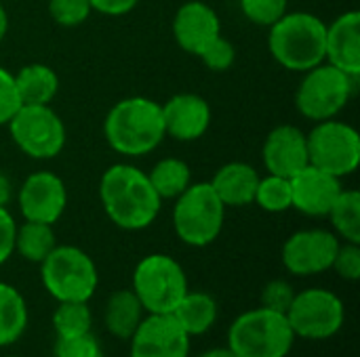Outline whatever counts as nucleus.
<instances>
[{
    "label": "nucleus",
    "instance_id": "obj_1",
    "mask_svg": "<svg viewBox=\"0 0 360 357\" xmlns=\"http://www.w3.org/2000/svg\"><path fill=\"white\" fill-rule=\"evenodd\" d=\"M99 202L108 219L124 231L150 227L162 208V200L154 191L148 173L127 162L105 168L99 179Z\"/></svg>",
    "mask_w": 360,
    "mask_h": 357
},
{
    "label": "nucleus",
    "instance_id": "obj_2",
    "mask_svg": "<svg viewBox=\"0 0 360 357\" xmlns=\"http://www.w3.org/2000/svg\"><path fill=\"white\" fill-rule=\"evenodd\" d=\"M108 145L127 158L152 154L165 141L160 103L148 97H127L114 103L103 120Z\"/></svg>",
    "mask_w": 360,
    "mask_h": 357
},
{
    "label": "nucleus",
    "instance_id": "obj_3",
    "mask_svg": "<svg viewBox=\"0 0 360 357\" xmlns=\"http://www.w3.org/2000/svg\"><path fill=\"white\" fill-rule=\"evenodd\" d=\"M327 23L306 11L285 13L270 25L268 48L278 65L291 72H308L325 61Z\"/></svg>",
    "mask_w": 360,
    "mask_h": 357
},
{
    "label": "nucleus",
    "instance_id": "obj_4",
    "mask_svg": "<svg viewBox=\"0 0 360 357\" xmlns=\"http://www.w3.org/2000/svg\"><path fill=\"white\" fill-rule=\"evenodd\" d=\"M295 339L287 316L266 307L240 314L228 328V349L238 357H287Z\"/></svg>",
    "mask_w": 360,
    "mask_h": 357
},
{
    "label": "nucleus",
    "instance_id": "obj_5",
    "mask_svg": "<svg viewBox=\"0 0 360 357\" xmlns=\"http://www.w3.org/2000/svg\"><path fill=\"white\" fill-rule=\"evenodd\" d=\"M226 223V206L213 191L209 181L194 183L175 198L173 229L175 236L194 248L213 244Z\"/></svg>",
    "mask_w": 360,
    "mask_h": 357
},
{
    "label": "nucleus",
    "instance_id": "obj_6",
    "mask_svg": "<svg viewBox=\"0 0 360 357\" xmlns=\"http://www.w3.org/2000/svg\"><path fill=\"white\" fill-rule=\"evenodd\" d=\"M40 280L44 290L57 303H89L99 286L97 265L91 255L70 244H57L53 252L40 263Z\"/></svg>",
    "mask_w": 360,
    "mask_h": 357
},
{
    "label": "nucleus",
    "instance_id": "obj_7",
    "mask_svg": "<svg viewBox=\"0 0 360 357\" xmlns=\"http://www.w3.org/2000/svg\"><path fill=\"white\" fill-rule=\"evenodd\" d=\"M131 290L146 314H173L190 286L184 267L173 257L154 252L135 265Z\"/></svg>",
    "mask_w": 360,
    "mask_h": 357
},
{
    "label": "nucleus",
    "instance_id": "obj_8",
    "mask_svg": "<svg viewBox=\"0 0 360 357\" xmlns=\"http://www.w3.org/2000/svg\"><path fill=\"white\" fill-rule=\"evenodd\" d=\"M356 80L359 78H352L323 61L321 65L304 72V78L295 90V107L312 122L338 118L350 103Z\"/></svg>",
    "mask_w": 360,
    "mask_h": 357
},
{
    "label": "nucleus",
    "instance_id": "obj_9",
    "mask_svg": "<svg viewBox=\"0 0 360 357\" xmlns=\"http://www.w3.org/2000/svg\"><path fill=\"white\" fill-rule=\"evenodd\" d=\"M308 139V162L338 179L352 175L360 164L359 130L338 118L314 122Z\"/></svg>",
    "mask_w": 360,
    "mask_h": 357
},
{
    "label": "nucleus",
    "instance_id": "obj_10",
    "mask_svg": "<svg viewBox=\"0 0 360 357\" xmlns=\"http://www.w3.org/2000/svg\"><path fill=\"white\" fill-rule=\"evenodd\" d=\"M6 126L13 143L32 160H53L65 147V124L51 105H21Z\"/></svg>",
    "mask_w": 360,
    "mask_h": 357
},
{
    "label": "nucleus",
    "instance_id": "obj_11",
    "mask_svg": "<svg viewBox=\"0 0 360 357\" xmlns=\"http://www.w3.org/2000/svg\"><path fill=\"white\" fill-rule=\"evenodd\" d=\"M285 316L295 337L327 341L344 328L346 307L344 301L327 288H306L295 292Z\"/></svg>",
    "mask_w": 360,
    "mask_h": 357
},
{
    "label": "nucleus",
    "instance_id": "obj_12",
    "mask_svg": "<svg viewBox=\"0 0 360 357\" xmlns=\"http://www.w3.org/2000/svg\"><path fill=\"white\" fill-rule=\"evenodd\" d=\"M340 238L329 229H302L287 238L283 244V265L291 276L308 278L331 269L335 252L340 248Z\"/></svg>",
    "mask_w": 360,
    "mask_h": 357
},
{
    "label": "nucleus",
    "instance_id": "obj_13",
    "mask_svg": "<svg viewBox=\"0 0 360 357\" xmlns=\"http://www.w3.org/2000/svg\"><path fill=\"white\" fill-rule=\"evenodd\" d=\"M17 206L23 221L55 225L68 206V187L51 170H36L25 177L17 191Z\"/></svg>",
    "mask_w": 360,
    "mask_h": 357
},
{
    "label": "nucleus",
    "instance_id": "obj_14",
    "mask_svg": "<svg viewBox=\"0 0 360 357\" xmlns=\"http://www.w3.org/2000/svg\"><path fill=\"white\" fill-rule=\"evenodd\" d=\"M129 341V357H190L192 339L171 314H146Z\"/></svg>",
    "mask_w": 360,
    "mask_h": 357
},
{
    "label": "nucleus",
    "instance_id": "obj_15",
    "mask_svg": "<svg viewBox=\"0 0 360 357\" xmlns=\"http://www.w3.org/2000/svg\"><path fill=\"white\" fill-rule=\"evenodd\" d=\"M165 135L175 141H198L211 126V105L196 93H177L160 103Z\"/></svg>",
    "mask_w": 360,
    "mask_h": 357
},
{
    "label": "nucleus",
    "instance_id": "obj_16",
    "mask_svg": "<svg viewBox=\"0 0 360 357\" xmlns=\"http://www.w3.org/2000/svg\"><path fill=\"white\" fill-rule=\"evenodd\" d=\"M342 189V179L308 164L291 177V208L306 217H327Z\"/></svg>",
    "mask_w": 360,
    "mask_h": 357
},
{
    "label": "nucleus",
    "instance_id": "obj_17",
    "mask_svg": "<svg viewBox=\"0 0 360 357\" xmlns=\"http://www.w3.org/2000/svg\"><path fill=\"white\" fill-rule=\"evenodd\" d=\"M173 36L181 50L198 57L217 36H221L219 15L202 0L184 2L173 17Z\"/></svg>",
    "mask_w": 360,
    "mask_h": 357
},
{
    "label": "nucleus",
    "instance_id": "obj_18",
    "mask_svg": "<svg viewBox=\"0 0 360 357\" xmlns=\"http://www.w3.org/2000/svg\"><path fill=\"white\" fill-rule=\"evenodd\" d=\"M262 160L270 175L291 179L308 166V139L300 126L278 124L272 128L262 147Z\"/></svg>",
    "mask_w": 360,
    "mask_h": 357
},
{
    "label": "nucleus",
    "instance_id": "obj_19",
    "mask_svg": "<svg viewBox=\"0 0 360 357\" xmlns=\"http://www.w3.org/2000/svg\"><path fill=\"white\" fill-rule=\"evenodd\" d=\"M325 61L360 78V13L346 11L327 25Z\"/></svg>",
    "mask_w": 360,
    "mask_h": 357
},
{
    "label": "nucleus",
    "instance_id": "obj_20",
    "mask_svg": "<svg viewBox=\"0 0 360 357\" xmlns=\"http://www.w3.org/2000/svg\"><path fill=\"white\" fill-rule=\"evenodd\" d=\"M209 183L226 208H240L253 204L259 173L249 162H228L217 168Z\"/></svg>",
    "mask_w": 360,
    "mask_h": 357
},
{
    "label": "nucleus",
    "instance_id": "obj_21",
    "mask_svg": "<svg viewBox=\"0 0 360 357\" xmlns=\"http://www.w3.org/2000/svg\"><path fill=\"white\" fill-rule=\"evenodd\" d=\"M13 78L21 105H51L59 93V76L46 63H27Z\"/></svg>",
    "mask_w": 360,
    "mask_h": 357
},
{
    "label": "nucleus",
    "instance_id": "obj_22",
    "mask_svg": "<svg viewBox=\"0 0 360 357\" xmlns=\"http://www.w3.org/2000/svg\"><path fill=\"white\" fill-rule=\"evenodd\" d=\"M190 339L207 335L217 322V301L202 290H188L171 314Z\"/></svg>",
    "mask_w": 360,
    "mask_h": 357
},
{
    "label": "nucleus",
    "instance_id": "obj_23",
    "mask_svg": "<svg viewBox=\"0 0 360 357\" xmlns=\"http://www.w3.org/2000/svg\"><path fill=\"white\" fill-rule=\"evenodd\" d=\"M146 311L131 288H122L110 295L103 311V324L114 339L129 341L141 324Z\"/></svg>",
    "mask_w": 360,
    "mask_h": 357
},
{
    "label": "nucleus",
    "instance_id": "obj_24",
    "mask_svg": "<svg viewBox=\"0 0 360 357\" xmlns=\"http://www.w3.org/2000/svg\"><path fill=\"white\" fill-rule=\"evenodd\" d=\"M30 314L23 295L6 284L0 282V347H8L17 343L27 330Z\"/></svg>",
    "mask_w": 360,
    "mask_h": 357
},
{
    "label": "nucleus",
    "instance_id": "obj_25",
    "mask_svg": "<svg viewBox=\"0 0 360 357\" xmlns=\"http://www.w3.org/2000/svg\"><path fill=\"white\" fill-rule=\"evenodd\" d=\"M148 179L162 202L175 200L192 185V168L181 158H162L152 166Z\"/></svg>",
    "mask_w": 360,
    "mask_h": 357
},
{
    "label": "nucleus",
    "instance_id": "obj_26",
    "mask_svg": "<svg viewBox=\"0 0 360 357\" xmlns=\"http://www.w3.org/2000/svg\"><path fill=\"white\" fill-rule=\"evenodd\" d=\"M57 246L55 229L49 223H38V221H23L17 225L15 234V252L30 261L40 265Z\"/></svg>",
    "mask_w": 360,
    "mask_h": 357
},
{
    "label": "nucleus",
    "instance_id": "obj_27",
    "mask_svg": "<svg viewBox=\"0 0 360 357\" xmlns=\"http://www.w3.org/2000/svg\"><path fill=\"white\" fill-rule=\"evenodd\" d=\"M327 217L342 242L360 244V194L356 189H342Z\"/></svg>",
    "mask_w": 360,
    "mask_h": 357
},
{
    "label": "nucleus",
    "instance_id": "obj_28",
    "mask_svg": "<svg viewBox=\"0 0 360 357\" xmlns=\"http://www.w3.org/2000/svg\"><path fill=\"white\" fill-rule=\"evenodd\" d=\"M93 314L89 303L82 301H63L53 311V328L57 337H78L91 332Z\"/></svg>",
    "mask_w": 360,
    "mask_h": 357
},
{
    "label": "nucleus",
    "instance_id": "obj_29",
    "mask_svg": "<svg viewBox=\"0 0 360 357\" xmlns=\"http://www.w3.org/2000/svg\"><path fill=\"white\" fill-rule=\"evenodd\" d=\"M253 204L274 215L289 210L291 208V179L270 175V173L266 177H259Z\"/></svg>",
    "mask_w": 360,
    "mask_h": 357
},
{
    "label": "nucleus",
    "instance_id": "obj_30",
    "mask_svg": "<svg viewBox=\"0 0 360 357\" xmlns=\"http://www.w3.org/2000/svg\"><path fill=\"white\" fill-rule=\"evenodd\" d=\"M93 8L89 0H49V15L57 25L76 27L91 17Z\"/></svg>",
    "mask_w": 360,
    "mask_h": 357
},
{
    "label": "nucleus",
    "instance_id": "obj_31",
    "mask_svg": "<svg viewBox=\"0 0 360 357\" xmlns=\"http://www.w3.org/2000/svg\"><path fill=\"white\" fill-rule=\"evenodd\" d=\"M243 15L262 27H270L287 13V0H240Z\"/></svg>",
    "mask_w": 360,
    "mask_h": 357
},
{
    "label": "nucleus",
    "instance_id": "obj_32",
    "mask_svg": "<svg viewBox=\"0 0 360 357\" xmlns=\"http://www.w3.org/2000/svg\"><path fill=\"white\" fill-rule=\"evenodd\" d=\"M55 357H103L97 339L86 332L78 337H57Z\"/></svg>",
    "mask_w": 360,
    "mask_h": 357
},
{
    "label": "nucleus",
    "instance_id": "obj_33",
    "mask_svg": "<svg viewBox=\"0 0 360 357\" xmlns=\"http://www.w3.org/2000/svg\"><path fill=\"white\" fill-rule=\"evenodd\" d=\"M198 59L211 69V72H228L234 61H236V48L234 44L224 38V36H217L200 55Z\"/></svg>",
    "mask_w": 360,
    "mask_h": 357
},
{
    "label": "nucleus",
    "instance_id": "obj_34",
    "mask_svg": "<svg viewBox=\"0 0 360 357\" xmlns=\"http://www.w3.org/2000/svg\"><path fill=\"white\" fill-rule=\"evenodd\" d=\"M295 297V288L287 280H270L262 290V303L259 307H266L270 311L287 314Z\"/></svg>",
    "mask_w": 360,
    "mask_h": 357
},
{
    "label": "nucleus",
    "instance_id": "obj_35",
    "mask_svg": "<svg viewBox=\"0 0 360 357\" xmlns=\"http://www.w3.org/2000/svg\"><path fill=\"white\" fill-rule=\"evenodd\" d=\"M331 269L340 278H344L348 282H356L360 278V244L340 242V248L335 252Z\"/></svg>",
    "mask_w": 360,
    "mask_h": 357
},
{
    "label": "nucleus",
    "instance_id": "obj_36",
    "mask_svg": "<svg viewBox=\"0 0 360 357\" xmlns=\"http://www.w3.org/2000/svg\"><path fill=\"white\" fill-rule=\"evenodd\" d=\"M19 107L21 99L15 86V78L6 67H0V126H6Z\"/></svg>",
    "mask_w": 360,
    "mask_h": 357
},
{
    "label": "nucleus",
    "instance_id": "obj_37",
    "mask_svg": "<svg viewBox=\"0 0 360 357\" xmlns=\"http://www.w3.org/2000/svg\"><path fill=\"white\" fill-rule=\"evenodd\" d=\"M15 234L17 221L8 213V208H0V265H4L15 252Z\"/></svg>",
    "mask_w": 360,
    "mask_h": 357
},
{
    "label": "nucleus",
    "instance_id": "obj_38",
    "mask_svg": "<svg viewBox=\"0 0 360 357\" xmlns=\"http://www.w3.org/2000/svg\"><path fill=\"white\" fill-rule=\"evenodd\" d=\"M89 2H91V8L101 13V15L120 17V15L131 13L141 0H89Z\"/></svg>",
    "mask_w": 360,
    "mask_h": 357
},
{
    "label": "nucleus",
    "instance_id": "obj_39",
    "mask_svg": "<svg viewBox=\"0 0 360 357\" xmlns=\"http://www.w3.org/2000/svg\"><path fill=\"white\" fill-rule=\"evenodd\" d=\"M13 198V185L6 175L0 173V208H6Z\"/></svg>",
    "mask_w": 360,
    "mask_h": 357
},
{
    "label": "nucleus",
    "instance_id": "obj_40",
    "mask_svg": "<svg viewBox=\"0 0 360 357\" xmlns=\"http://www.w3.org/2000/svg\"><path fill=\"white\" fill-rule=\"evenodd\" d=\"M6 34H8V13H6L4 4L0 2V44L4 42Z\"/></svg>",
    "mask_w": 360,
    "mask_h": 357
},
{
    "label": "nucleus",
    "instance_id": "obj_41",
    "mask_svg": "<svg viewBox=\"0 0 360 357\" xmlns=\"http://www.w3.org/2000/svg\"><path fill=\"white\" fill-rule=\"evenodd\" d=\"M198 357H238L234 356L228 347H221V349H209V351H205L202 356Z\"/></svg>",
    "mask_w": 360,
    "mask_h": 357
},
{
    "label": "nucleus",
    "instance_id": "obj_42",
    "mask_svg": "<svg viewBox=\"0 0 360 357\" xmlns=\"http://www.w3.org/2000/svg\"><path fill=\"white\" fill-rule=\"evenodd\" d=\"M8 357H19V356H8Z\"/></svg>",
    "mask_w": 360,
    "mask_h": 357
}]
</instances>
